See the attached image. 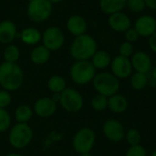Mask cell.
I'll return each instance as SVG.
<instances>
[{"instance_id":"6da1fadb","label":"cell","mask_w":156,"mask_h":156,"mask_svg":"<svg viewBox=\"0 0 156 156\" xmlns=\"http://www.w3.org/2000/svg\"><path fill=\"white\" fill-rule=\"evenodd\" d=\"M24 82V71L16 63L4 61L0 64V86L9 92L21 88Z\"/></svg>"},{"instance_id":"7a4b0ae2","label":"cell","mask_w":156,"mask_h":156,"mask_svg":"<svg viewBox=\"0 0 156 156\" xmlns=\"http://www.w3.org/2000/svg\"><path fill=\"white\" fill-rule=\"evenodd\" d=\"M97 50L95 38L85 33L74 37L69 47V55L76 61L90 60Z\"/></svg>"},{"instance_id":"3957f363","label":"cell","mask_w":156,"mask_h":156,"mask_svg":"<svg viewBox=\"0 0 156 156\" xmlns=\"http://www.w3.org/2000/svg\"><path fill=\"white\" fill-rule=\"evenodd\" d=\"M91 83L98 94H101L107 98L118 93L121 87L120 80L112 72L107 71L96 73Z\"/></svg>"},{"instance_id":"277c9868","label":"cell","mask_w":156,"mask_h":156,"mask_svg":"<svg viewBox=\"0 0 156 156\" xmlns=\"http://www.w3.org/2000/svg\"><path fill=\"white\" fill-rule=\"evenodd\" d=\"M96 75V69L90 60L75 61L69 69V77L71 80L80 86L87 85L92 82Z\"/></svg>"},{"instance_id":"5b68a950","label":"cell","mask_w":156,"mask_h":156,"mask_svg":"<svg viewBox=\"0 0 156 156\" xmlns=\"http://www.w3.org/2000/svg\"><path fill=\"white\" fill-rule=\"evenodd\" d=\"M33 139V131L27 123L16 122L9 129L8 142L9 144L17 150L28 146Z\"/></svg>"},{"instance_id":"8992f818","label":"cell","mask_w":156,"mask_h":156,"mask_svg":"<svg viewBox=\"0 0 156 156\" xmlns=\"http://www.w3.org/2000/svg\"><path fill=\"white\" fill-rule=\"evenodd\" d=\"M96 143V133L89 127L80 129L72 138V147L79 154L90 153Z\"/></svg>"},{"instance_id":"52a82bcc","label":"cell","mask_w":156,"mask_h":156,"mask_svg":"<svg viewBox=\"0 0 156 156\" xmlns=\"http://www.w3.org/2000/svg\"><path fill=\"white\" fill-rule=\"evenodd\" d=\"M52 12V4L48 0H28L27 15L35 23L48 20Z\"/></svg>"},{"instance_id":"ba28073f","label":"cell","mask_w":156,"mask_h":156,"mask_svg":"<svg viewBox=\"0 0 156 156\" xmlns=\"http://www.w3.org/2000/svg\"><path fill=\"white\" fill-rule=\"evenodd\" d=\"M59 103L61 107L69 113L79 112L84 105L81 93L73 88H66L61 92Z\"/></svg>"},{"instance_id":"9c48e42d","label":"cell","mask_w":156,"mask_h":156,"mask_svg":"<svg viewBox=\"0 0 156 156\" xmlns=\"http://www.w3.org/2000/svg\"><path fill=\"white\" fill-rule=\"evenodd\" d=\"M42 45L50 51L60 49L65 43V35L62 29L56 26L48 27L42 33Z\"/></svg>"},{"instance_id":"30bf717a","label":"cell","mask_w":156,"mask_h":156,"mask_svg":"<svg viewBox=\"0 0 156 156\" xmlns=\"http://www.w3.org/2000/svg\"><path fill=\"white\" fill-rule=\"evenodd\" d=\"M110 67L112 73L119 80H125L131 77L133 70L131 59L120 55L114 57L112 59Z\"/></svg>"},{"instance_id":"8fae6325","label":"cell","mask_w":156,"mask_h":156,"mask_svg":"<svg viewBox=\"0 0 156 156\" xmlns=\"http://www.w3.org/2000/svg\"><path fill=\"white\" fill-rule=\"evenodd\" d=\"M102 133L109 141L116 144L122 142L125 136L123 125L115 119H108L103 122Z\"/></svg>"},{"instance_id":"7c38bea8","label":"cell","mask_w":156,"mask_h":156,"mask_svg":"<svg viewBox=\"0 0 156 156\" xmlns=\"http://www.w3.org/2000/svg\"><path fill=\"white\" fill-rule=\"evenodd\" d=\"M134 28L140 37H149L156 31V18L151 15H142L136 19Z\"/></svg>"},{"instance_id":"4fadbf2b","label":"cell","mask_w":156,"mask_h":156,"mask_svg":"<svg viewBox=\"0 0 156 156\" xmlns=\"http://www.w3.org/2000/svg\"><path fill=\"white\" fill-rule=\"evenodd\" d=\"M133 70L135 72H141L148 74L152 70V58L144 51H136L130 58Z\"/></svg>"},{"instance_id":"5bb4252c","label":"cell","mask_w":156,"mask_h":156,"mask_svg":"<svg viewBox=\"0 0 156 156\" xmlns=\"http://www.w3.org/2000/svg\"><path fill=\"white\" fill-rule=\"evenodd\" d=\"M33 111L40 118H48L56 112L57 103L50 97H41L34 103Z\"/></svg>"},{"instance_id":"9a60e30c","label":"cell","mask_w":156,"mask_h":156,"mask_svg":"<svg viewBox=\"0 0 156 156\" xmlns=\"http://www.w3.org/2000/svg\"><path fill=\"white\" fill-rule=\"evenodd\" d=\"M108 25L113 31L124 33L126 30L132 27V21L127 14L121 11L109 16Z\"/></svg>"},{"instance_id":"2e32d148","label":"cell","mask_w":156,"mask_h":156,"mask_svg":"<svg viewBox=\"0 0 156 156\" xmlns=\"http://www.w3.org/2000/svg\"><path fill=\"white\" fill-rule=\"evenodd\" d=\"M68 31L74 37L80 36L86 33L88 28V24L86 19L80 15H72L70 16L66 23Z\"/></svg>"},{"instance_id":"e0dca14e","label":"cell","mask_w":156,"mask_h":156,"mask_svg":"<svg viewBox=\"0 0 156 156\" xmlns=\"http://www.w3.org/2000/svg\"><path fill=\"white\" fill-rule=\"evenodd\" d=\"M17 35L16 24L9 19L0 22V43L8 45L11 44Z\"/></svg>"},{"instance_id":"ac0fdd59","label":"cell","mask_w":156,"mask_h":156,"mask_svg":"<svg viewBox=\"0 0 156 156\" xmlns=\"http://www.w3.org/2000/svg\"><path fill=\"white\" fill-rule=\"evenodd\" d=\"M128 107L129 101L122 94L116 93L108 98V109L113 113L122 114L127 111Z\"/></svg>"},{"instance_id":"d6986e66","label":"cell","mask_w":156,"mask_h":156,"mask_svg":"<svg viewBox=\"0 0 156 156\" xmlns=\"http://www.w3.org/2000/svg\"><path fill=\"white\" fill-rule=\"evenodd\" d=\"M127 0H100L99 6L106 15H112L122 11L126 7Z\"/></svg>"},{"instance_id":"ffe728a7","label":"cell","mask_w":156,"mask_h":156,"mask_svg":"<svg viewBox=\"0 0 156 156\" xmlns=\"http://www.w3.org/2000/svg\"><path fill=\"white\" fill-rule=\"evenodd\" d=\"M51 51L48 50L45 46L38 45L36 46L30 53V60L35 65H44L50 58Z\"/></svg>"},{"instance_id":"44dd1931","label":"cell","mask_w":156,"mask_h":156,"mask_svg":"<svg viewBox=\"0 0 156 156\" xmlns=\"http://www.w3.org/2000/svg\"><path fill=\"white\" fill-rule=\"evenodd\" d=\"M42 34L38 29L33 27H25L20 33L21 41L28 46H35L41 41Z\"/></svg>"},{"instance_id":"7402d4cb","label":"cell","mask_w":156,"mask_h":156,"mask_svg":"<svg viewBox=\"0 0 156 156\" xmlns=\"http://www.w3.org/2000/svg\"><path fill=\"white\" fill-rule=\"evenodd\" d=\"M112 59L110 53L106 50H97L90 60L96 70H103L110 67Z\"/></svg>"},{"instance_id":"603a6c76","label":"cell","mask_w":156,"mask_h":156,"mask_svg":"<svg viewBox=\"0 0 156 156\" xmlns=\"http://www.w3.org/2000/svg\"><path fill=\"white\" fill-rule=\"evenodd\" d=\"M47 86L51 93H61L67 88V82L62 76L53 75L48 80Z\"/></svg>"},{"instance_id":"cb8c5ba5","label":"cell","mask_w":156,"mask_h":156,"mask_svg":"<svg viewBox=\"0 0 156 156\" xmlns=\"http://www.w3.org/2000/svg\"><path fill=\"white\" fill-rule=\"evenodd\" d=\"M33 113L34 111L31 107L27 104H21L15 111V118L16 122L27 123L32 119Z\"/></svg>"},{"instance_id":"d4e9b609","label":"cell","mask_w":156,"mask_h":156,"mask_svg":"<svg viewBox=\"0 0 156 156\" xmlns=\"http://www.w3.org/2000/svg\"><path fill=\"white\" fill-rule=\"evenodd\" d=\"M130 83L132 88L134 90H144L149 83L148 75L141 72H134L131 75Z\"/></svg>"},{"instance_id":"484cf974","label":"cell","mask_w":156,"mask_h":156,"mask_svg":"<svg viewBox=\"0 0 156 156\" xmlns=\"http://www.w3.org/2000/svg\"><path fill=\"white\" fill-rule=\"evenodd\" d=\"M3 57L5 62L16 63L20 57V50L17 46L14 44H8L4 49Z\"/></svg>"},{"instance_id":"4316f807","label":"cell","mask_w":156,"mask_h":156,"mask_svg":"<svg viewBox=\"0 0 156 156\" xmlns=\"http://www.w3.org/2000/svg\"><path fill=\"white\" fill-rule=\"evenodd\" d=\"M91 108L96 112H103L108 108V98L101 95L96 94L93 96L90 101Z\"/></svg>"},{"instance_id":"83f0119b","label":"cell","mask_w":156,"mask_h":156,"mask_svg":"<svg viewBox=\"0 0 156 156\" xmlns=\"http://www.w3.org/2000/svg\"><path fill=\"white\" fill-rule=\"evenodd\" d=\"M124 138H125L127 144H130V146L141 144V142L143 139L141 133L137 129H134V128L129 129L127 132H125Z\"/></svg>"},{"instance_id":"f1b7e54d","label":"cell","mask_w":156,"mask_h":156,"mask_svg":"<svg viewBox=\"0 0 156 156\" xmlns=\"http://www.w3.org/2000/svg\"><path fill=\"white\" fill-rule=\"evenodd\" d=\"M12 118L6 109H0V133H5L11 128Z\"/></svg>"},{"instance_id":"f546056e","label":"cell","mask_w":156,"mask_h":156,"mask_svg":"<svg viewBox=\"0 0 156 156\" xmlns=\"http://www.w3.org/2000/svg\"><path fill=\"white\" fill-rule=\"evenodd\" d=\"M126 6L133 13H141L146 8L144 0H127Z\"/></svg>"},{"instance_id":"4dcf8cb0","label":"cell","mask_w":156,"mask_h":156,"mask_svg":"<svg viewBox=\"0 0 156 156\" xmlns=\"http://www.w3.org/2000/svg\"><path fill=\"white\" fill-rule=\"evenodd\" d=\"M134 53V48L133 43L128 41H123L120 47H119V55L125 57V58H131L133 54Z\"/></svg>"},{"instance_id":"1f68e13d","label":"cell","mask_w":156,"mask_h":156,"mask_svg":"<svg viewBox=\"0 0 156 156\" xmlns=\"http://www.w3.org/2000/svg\"><path fill=\"white\" fill-rule=\"evenodd\" d=\"M125 156H147V152L145 148L141 145H133L126 151Z\"/></svg>"},{"instance_id":"d6a6232c","label":"cell","mask_w":156,"mask_h":156,"mask_svg":"<svg viewBox=\"0 0 156 156\" xmlns=\"http://www.w3.org/2000/svg\"><path fill=\"white\" fill-rule=\"evenodd\" d=\"M12 101L11 93L5 90H0V109H6Z\"/></svg>"},{"instance_id":"836d02e7","label":"cell","mask_w":156,"mask_h":156,"mask_svg":"<svg viewBox=\"0 0 156 156\" xmlns=\"http://www.w3.org/2000/svg\"><path fill=\"white\" fill-rule=\"evenodd\" d=\"M140 37V35L138 34V32L136 31V29L134 27H130L128 30H126L124 32V38L125 41L131 42V43H134L136 42Z\"/></svg>"},{"instance_id":"e575fe53","label":"cell","mask_w":156,"mask_h":156,"mask_svg":"<svg viewBox=\"0 0 156 156\" xmlns=\"http://www.w3.org/2000/svg\"><path fill=\"white\" fill-rule=\"evenodd\" d=\"M148 45L150 49L156 54V31L148 37Z\"/></svg>"},{"instance_id":"d590c367","label":"cell","mask_w":156,"mask_h":156,"mask_svg":"<svg viewBox=\"0 0 156 156\" xmlns=\"http://www.w3.org/2000/svg\"><path fill=\"white\" fill-rule=\"evenodd\" d=\"M146 7L150 8L151 10L156 11V0H144Z\"/></svg>"},{"instance_id":"8d00e7d4","label":"cell","mask_w":156,"mask_h":156,"mask_svg":"<svg viewBox=\"0 0 156 156\" xmlns=\"http://www.w3.org/2000/svg\"><path fill=\"white\" fill-rule=\"evenodd\" d=\"M60 97H61V93H52V97H50L52 99V101L56 103H58L60 101Z\"/></svg>"},{"instance_id":"74e56055","label":"cell","mask_w":156,"mask_h":156,"mask_svg":"<svg viewBox=\"0 0 156 156\" xmlns=\"http://www.w3.org/2000/svg\"><path fill=\"white\" fill-rule=\"evenodd\" d=\"M151 76H152V79L156 80V66L152 69L151 71Z\"/></svg>"},{"instance_id":"f35d334b","label":"cell","mask_w":156,"mask_h":156,"mask_svg":"<svg viewBox=\"0 0 156 156\" xmlns=\"http://www.w3.org/2000/svg\"><path fill=\"white\" fill-rule=\"evenodd\" d=\"M148 85H150L151 87H154V88H155L156 87V80H149V83H148Z\"/></svg>"},{"instance_id":"ab89813d","label":"cell","mask_w":156,"mask_h":156,"mask_svg":"<svg viewBox=\"0 0 156 156\" xmlns=\"http://www.w3.org/2000/svg\"><path fill=\"white\" fill-rule=\"evenodd\" d=\"M5 156H25L24 154H18V153H10V154H7Z\"/></svg>"},{"instance_id":"60d3db41","label":"cell","mask_w":156,"mask_h":156,"mask_svg":"<svg viewBox=\"0 0 156 156\" xmlns=\"http://www.w3.org/2000/svg\"><path fill=\"white\" fill-rule=\"evenodd\" d=\"M51 4H57V3H60L62 2L63 0H48Z\"/></svg>"},{"instance_id":"b9f144b4","label":"cell","mask_w":156,"mask_h":156,"mask_svg":"<svg viewBox=\"0 0 156 156\" xmlns=\"http://www.w3.org/2000/svg\"><path fill=\"white\" fill-rule=\"evenodd\" d=\"M80 156H93L90 153H86V154H80Z\"/></svg>"},{"instance_id":"7bdbcfd3","label":"cell","mask_w":156,"mask_h":156,"mask_svg":"<svg viewBox=\"0 0 156 156\" xmlns=\"http://www.w3.org/2000/svg\"><path fill=\"white\" fill-rule=\"evenodd\" d=\"M151 156H156V150H154V151L152 153V155Z\"/></svg>"}]
</instances>
